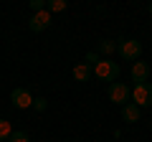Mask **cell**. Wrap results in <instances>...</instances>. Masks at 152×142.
<instances>
[{"instance_id":"1","label":"cell","mask_w":152,"mask_h":142,"mask_svg":"<svg viewBox=\"0 0 152 142\" xmlns=\"http://www.w3.org/2000/svg\"><path fill=\"white\" fill-rule=\"evenodd\" d=\"M129 99L132 104H137V107H152V84L150 81H142V84H134V86L129 89Z\"/></svg>"},{"instance_id":"2","label":"cell","mask_w":152,"mask_h":142,"mask_svg":"<svg viewBox=\"0 0 152 142\" xmlns=\"http://www.w3.org/2000/svg\"><path fill=\"white\" fill-rule=\"evenodd\" d=\"M91 74L102 81H114V79L119 76V64H114L109 59H99V64L91 69Z\"/></svg>"},{"instance_id":"3","label":"cell","mask_w":152,"mask_h":142,"mask_svg":"<svg viewBox=\"0 0 152 142\" xmlns=\"http://www.w3.org/2000/svg\"><path fill=\"white\" fill-rule=\"evenodd\" d=\"M117 51H119L122 59H127V61H137V59L142 56V43H140L137 38H119Z\"/></svg>"},{"instance_id":"4","label":"cell","mask_w":152,"mask_h":142,"mask_svg":"<svg viewBox=\"0 0 152 142\" xmlns=\"http://www.w3.org/2000/svg\"><path fill=\"white\" fill-rule=\"evenodd\" d=\"M107 94H109V102L119 104V107H124L127 102H129V86L122 81H112L107 86Z\"/></svg>"},{"instance_id":"5","label":"cell","mask_w":152,"mask_h":142,"mask_svg":"<svg viewBox=\"0 0 152 142\" xmlns=\"http://www.w3.org/2000/svg\"><path fill=\"white\" fill-rule=\"evenodd\" d=\"M10 102H13L15 109H28V107H33V94L28 91V89L18 86V89L10 91Z\"/></svg>"},{"instance_id":"6","label":"cell","mask_w":152,"mask_h":142,"mask_svg":"<svg viewBox=\"0 0 152 142\" xmlns=\"http://www.w3.org/2000/svg\"><path fill=\"white\" fill-rule=\"evenodd\" d=\"M48 26H51V13H48V10H38V13H33L31 20H28V28H31L33 33L46 31Z\"/></svg>"},{"instance_id":"7","label":"cell","mask_w":152,"mask_h":142,"mask_svg":"<svg viewBox=\"0 0 152 142\" xmlns=\"http://www.w3.org/2000/svg\"><path fill=\"white\" fill-rule=\"evenodd\" d=\"M132 81L134 84H142V81H147V76H150V64L147 61H134V66H132Z\"/></svg>"},{"instance_id":"8","label":"cell","mask_w":152,"mask_h":142,"mask_svg":"<svg viewBox=\"0 0 152 142\" xmlns=\"http://www.w3.org/2000/svg\"><path fill=\"white\" fill-rule=\"evenodd\" d=\"M140 117H142V109L137 107V104L127 102L124 107H122V119H124V122H129V124H134V122H140Z\"/></svg>"},{"instance_id":"9","label":"cell","mask_w":152,"mask_h":142,"mask_svg":"<svg viewBox=\"0 0 152 142\" xmlns=\"http://www.w3.org/2000/svg\"><path fill=\"white\" fill-rule=\"evenodd\" d=\"M71 74H74L76 81H89V79H91V66H86V64H76Z\"/></svg>"},{"instance_id":"10","label":"cell","mask_w":152,"mask_h":142,"mask_svg":"<svg viewBox=\"0 0 152 142\" xmlns=\"http://www.w3.org/2000/svg\"><path fill=\"white\" fill-rule=\"evenodd\" d=\"M114 51H117V43H114V41H99L96 43V53H114Z\"/></svg>"},{"instance_id":"11","label":"cell","mask_w":152,"mask_h":142,"mask_svg":"<svg viewBox=\"0 0 152 142\" xmlns=\"http://www.w3.org/2000/svg\"><path fill=\"white\" fill-rule=\"evenodd\" d=\"M66 5H69L66 0H48V3H46V10L48 13H58V10H66Z\"/></svg>"},{"instance_id":"12","label":"cell","mask_w":152,"mask_h":142,"mask_svg":"<svg viewBox=\"0 0 152 142\" xmlns=\"http://www.w3.org/2000/svg\"><path fill=\"white\" fill-rule=\"evenodd\" d=\"M13 135V127L8 119H0V142H8V137Z\"/></svg>"},{"instance_id":"13","label":"cell","mask_w":152,"mask_h":142,"mask_svg":"<svg viewBox=\"0 0 152 142\" xmlns=\"http://www.w3.org/2000/svg\"><path fill=\"white\" fill-rule=\"evenodd\" d=\"M8 142H31V137H28L23 130H13V135L8 137Z\"/></svg>"},{"instance_id":"14","label":"cell","mask_w":152,"mask_h":142,"mask_svg":"<svg viewBox=\"0 0 152 142\" xmlns=\"http://www.w3.org/2000/svg\"><path fill=\"white\" fill-rule=\"evenodd\" d=\"M46 107H48L46 97H38V99H33V109H36V112H46Z\"/></svg>"},{"instance_id":"15","label":"cell","mask_w":152,"mask_h":142,"mask_svg":"<svg viewBox=\"0 0 152 142\" xmlns=\"http://www.w3.org/2000/svg\"><path fill=\"white\" fill-rule=\"evenodd\" d=\"M84 64H86V66H96V64H99V53H96V51H89Z\"/></svg>"},{"instance_id":"16","label":"cell","mask_w":152,"mask_h":142,"mask_svg":"<svg viewBox=\"0 0 152 142\" xmlns=\"http://www.w3.org/2000/svg\"><path fill=\"white\" fill-rule=\"evenodd\" d=\"M31 10H33V13L46 10V3H43V0H31Z\"/></svg>"},{"instance_id":"17","label":"cell","mask_w":152,"mask_h":142,"mask_svg":"<svg viewBox=\"0 0 152 142\" xmlns=\"http://www.w3.org/2000/svg\"><path fill=\"white\" fill-rule=\"evenodd\" d=\"M147 10H150V15H152V3H150V5H147Z\"/></svg>"}]
</instances>
